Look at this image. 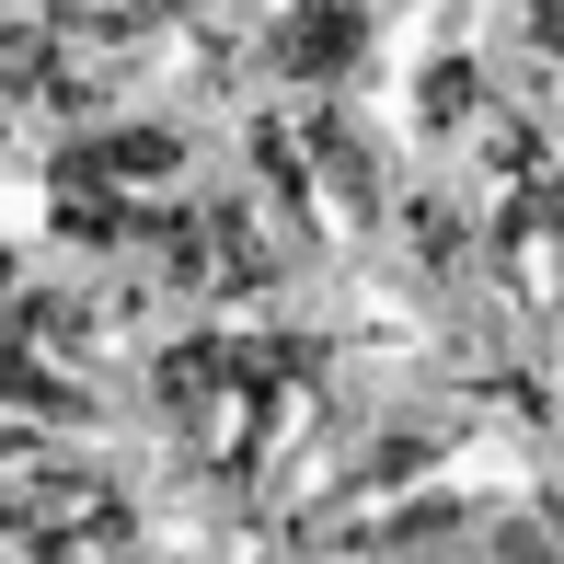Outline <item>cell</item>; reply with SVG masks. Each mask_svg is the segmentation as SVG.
<instances>
[{"mask_svg":"<svg viewBox=\"0 0 564 564\" xmlns=\"http://www.w3.org/2000/svg\"><path fill=\"white\" fill-rule=\"evenodd\" d=\"M253 58H265V82H289V93H346L357 69L380 58V12L369 0H265Z\"/></svg>","mask_w":564,"mask_h":564,"instance_id":"6da1fadb","label":"cell"},{"mask_svg":"<svg viewBox=\"0 0 564 564\" xmlns=\"http://www.w3.org/2000/svg\"><path fill=\"white\" fill-rule=\"evenodd\" d=\"M173 12H185V0H46V35H58V46H93V58H116V46L173 35Z\"/></svg>","mask_w":564,"mask_h":564,"instance_id":"7a4b0ae2","label":"cell"},{"mask_svg":"<svg viewBox=\"0 0 564 564\" xmlns=\"http://www.w3.org/2000/svg\"><path fill=\"white\" fill-rule=\"evenodd\" d=\"M312 162H323V196H335V208H357V219L380 208V150H369L357 116H312Z\"/></svg>","mask_w":564,"mask_h":564,"instance_id":"3957f363","label":"cell"},{"mask_svg":"<svg viewBox=\"0 0 564 564\" xmlns=\"http://www.w3.org/2000/svg\"><path fill=\"white\" fill-rule=\"evenodd\" d=\"M473 93H484L473 58H426V69H415V127H460V116H473Z\"/></svg>","mask_w":564,"mask_h":564,"instance_id":"277c9868","label":"cell"},{"mask_svg":"<svg viewBox=\"0 0 564 564\" xmlns=\"http://www.w3.org/2000/svg\"><path fill=\"white\" fill-rule=\"evenodd\" d=\"M0 300H12V242H0Z\"/></svg>","mask_w":564,"mask_h":564,"instance_id":"5b68a950","label":"cell"}]
</instances>
